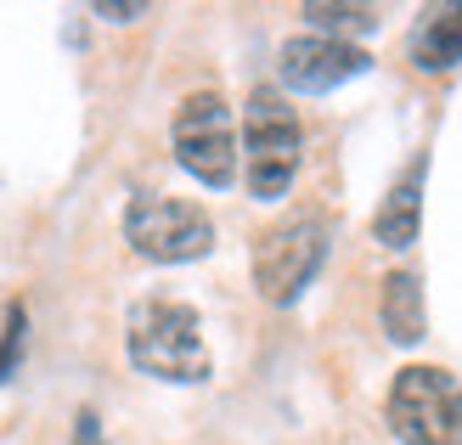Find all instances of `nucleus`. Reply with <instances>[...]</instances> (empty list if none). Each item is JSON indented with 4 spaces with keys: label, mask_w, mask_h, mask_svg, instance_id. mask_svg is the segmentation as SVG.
<instances>
[{
    "label": "nucleus",
    "mask_w": 462,
    "mask_h": 445,
    "mask_svg": "<svg viewBox=\"0 0 462 445\" xmlns=\"http://www.w3.org/2000/svg\"><path fill=\"white\" fill-rule=\"evenodd\" d=\"M130 361L147 372V378L164 384H203L209 378V344H203L198 311L180 299H142L130 311Z\"/></svg>",
    "instance_id": "obj_1"
},
{
    "label": "nucleus",
    "mask_w": 462,
    "mask_h": 445,
    "mask_svg": "<svg viewBox=\"0 0 462 445\" xmlns=\"http://www.w3.org/2000/svg\"><path fill=\"white\" fill-rule=\"evenodd\" d=\"M321 260H328V215H316V209L282 215L254 243V288L265 304H293L316 283Z\"/></svg>",
    "instance_id": "obj_2"
},
{
    "label": "nucleus",
    "mask_w": 462,
    "mask_h": 445,
    "mask_svg": "<svg viewBox=\"0 0 462 445\" xmlns=\"http://www.w3.org/2000/svg\"><path fill=\"white\" fill-rule=\"evenodd\" d=\"M389 429H395L401 445H462V384L440 366L395 372Z\"/></svg>",
    "instance_id": "obj_3"
},
{
    "label": "nucleus",
    "mask_w": 462,
    "mask_h": 445,
    "mask_svg": "<svg viewBox=\"0 0 462 445\" xmlns=\"http://www.w3.org/2000/svg\"><path fill=\"white\" fill-rule=\"evenodd\" d=\"M299 119L276 90H254L248 97V135H243V163H248V192L254 198H282L299 175Z\"/></svg>",
    "instance_id": "obj_4"
},
{
    "label": "nucleus",
    "mask_w": 462,
    "mask_h": 445,
    "mask_svg": "<svg viewBox=\"0 0 462 445\" xmlns=\"http://www.w3.org/2000/svg\"><path fill=\"white\" fill-rule=\"evenodd\" d=\"M125 237L142 260L180 265V260H203L215 248V220L187 198H130Z\"/></svg>",
    "instance_id": "obj_5"
},
{
    "label": "nucleus",
    "mask_w": 462,
    "mask_h": 445,
    "mask_svg": "<svg viewBox=\"0 0 462 445\" xmlns=\"http://www.w3.org/2000/svg\"><path fill=\"white\" fill-rule=\"evenodd\" d=\"M175 158L215 192L237 181V130H231V107L215 90H198L175 107Z\"/></svg>",
    "instance_id": "obj_6"
},
{
    "label": "nucleus",
    "mask_w": 462,
    "mask_h": 445,
    "mask_svg": "<svg viewBox=\"0 0 462 445\" xmlns=\"http://www.w3.org/2000/svg\"><path fill=\"white\" fill-rule=\"evenodd\" d=\"M366 68H373V57H366L361 45L328 40V34H305V40L282 45L276 74H282V85L299 90V97H321V90H338L344 79H361Z\"/></svg>",
    "instance_id": "obj_7"
},
{
    "label": "nucleus",
    "mask_w": 462,
    "mask_h": 445,
    "mask_svg": "<svg viewBox=\"0 0 462 445\" xmlns=\"http://www.w3.org/2000/svg\"><path fill=\"white\" fill-rule=\"evenodd\" d=\"M418 231H423V158L389 186L383 203H378V215H373V237L383 248H411Z\"/></svg>",
    "instance_id": "obj_8"
},
{
    "label": "nucleus",
    "mask_w": 462,
    "mask_h": 445,
    "mask_svg": "<svg viewBox=\"0 0 462 445\" xmlns=\"http://www.w3.org/2000/svg\"><path fill=\"white\" fill-rule=\"evenodd\" d=\"M411 62H418L423 74H446V68L462 62V0L429 6L411 23Z\"/></svg>",
    "instance_id": "obj_9"
},
{
    "label": "nucleus",
    "mask_w": 462,
    "mask_h": 445,
    "mask_svg": "<svg viewBox=\"0 0 462 445\" xmlns=\"http://www.w3.org/2000/svg\"><path fill=\"white\" fill-rule=\"evenodd\" d=\"M378 321L395 344H418L423 338V283L411 271H389L383 276V293H378Z\"/></svg>",
    "instance_id": "obj_10"
},
{
    "label": "nucleus",
    "mask_w": 462,
    "mask_h": 445,
    "mask_svg": "<svg viewBox=\"0 0 462 445\" xmlns=\"http://www.w3.org/2000/svg\"><path fill=\"white\" fill-rule=\"evenodd\" d=\"M299 17H310L328 40H344V34H373L378 29V6H333V0H310Z\"/></svg>",
    "instance_id": "obj_11"
},
{
    "label": "nucleus",
    "mask_w": 462,
    "mask_h": 445,
    "mask_svg": "<svg viewBox=\"0 0 462 445\" xmlns=\"http://www.w3.org/2000/svg\"><path fill=\"white\" fill-rule=\"evenodd\" d=\"M23 333H29V311L12 299L6 304V321H0V384L17 372V361H23Z\"/></svg>",
    "instance_id": "obj_12"
},
{
    "label": "nucleus",
    "mask_w": 462,
    "mask_h": 445,
    "mask_svg": "<svg viewBox=\"0 0 462 445\" xmlns=\"http://www.w3.org/2000/svg\"><path fill=\"white\" fill-rule=\"evenodd\" d=\"M97 17H107V23H135V17H147V6H142V0H97Z\"/></svg>",
    "instance_id": "obj_13"
},
{
    "label": "nucleus",
    "mask_w": 462,
    "mask_h": 445,
    "mask_svg": "<svg viewBox=\"0 0 462 445\" xmlns=\"http://www.w3.org/2000/svg\"><path fill=\"white\" fill-rule=\"evenodd\" d=\"M74 445H102V417L90 412V406L74 417Z\"/></svg>",
    "instance_id": "obj_14"
}]
</instances>
